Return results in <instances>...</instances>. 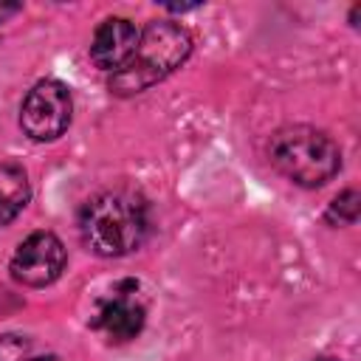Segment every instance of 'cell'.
Segmentation results:
<instances>
[{
  "label": "cell",
  "mask_w": 361,
  "mask_h": 361,
  "mask_svg": "<svg viewBox=\"0 0 361 361\" xmlns=\"http://www.w3.org/2000/svg\"><path fill=\"white\" fill-rule=\"evenodd\" d=\"M149 203L135 189L99 192L79 212L82 240L99 257H124L141 248L149 237Z\"/></svg>",
  "instance_id": "cell-1"
},
{
  "label": "cell",
  "mask_w": 361,
  "mask_h": 361,
  "mask_svg": "<svg viewBox=\"0 0 361 361\" xmlns=\"http://www.w3.org/2000/svg\"><path fill=\"white\" fill-rule=\"evenodd\" d=\"M65 245L51 231H34L11 257V276L28 288H45L65 271Z\"/></svg>",
  "instance_id": "cell-6"
},
{
  "label": "cell",
  "mask_w": 361,
  "mask_h": 361,
  "mask_svg": "<svg viewBox=\"0 0 361 361\" xmlns=\"http://www.w3.org/2000/svg\"><path fill=\"white\" fill-rule=\"evenodd\" d=\"M316 361H336V358H316Z\"/></svg>",
  "instance_id": "cell-12"
},
{
  "label": "cell",
  "mask_w": 361,
  "mask_h": 361,
  "mask_svg": "<svg viewBox=\"0 0 361 361\" xmlns=\"http://www.w3.org/2000/svg\"><path fill=\"white\" fill-rule=\"evenodd\" d=\"M28 361H59L56 355H42V358H28Z\"/></svg>",
  "instance_id": "cell-11"
},
{
  "label": "cell",
  "mask_w": 361,
  "mask_h": 361,
  "mask_svg": "<svg viewBox=\"0 0 361 361\" xmlns=\"http://www.w3.org/2000/svg\"><path fill=\"white\" fill-rule=\"evenodd\" d=\"M71 116V90L56 79H42L28 90L20 107V127L34 141H54L68 130Z\"/></svg>",
  "instance_id": "cell-4"
},
{
  "label": "cell",
  "mask_w": 361,
  "mask_h": 361,
  "mask_svg": "<svg viewBox=\"0 0 361 361\" xmlns=\"http://www.w3.org/2000/svg\"><path fill=\"white\" fill-rule=\"evenodd\" d=\"M271 164L299 186H322L341 169L338 144L316 127H285L271 138Z\"/></svg>",
  "instance_id": "cell-3"
},
{
  "label": "cell",
  "mask_w": 361,
  "mask_h": 361,
  "mask_svg": "<svg viewBox=\"0 0 361 361\" xmlns=\"http://www.w3.org/2000/svg\"><path fill=\"white\" fill-rule=\"evenodd\" d=\"M144 319H147V307L138 296V282L121 279L107 296L96 302L90 324L118 344V341L135 338L144 327Z\"/></svg>",
  "instance_id": "cell-5"
},
{
  "label": "cell",
  "mask_w": 361,
  "mask_h": 361,
  "mask_svg": "<svg viewBox=\"0 0 361 361\" xmlns=\"http://www.w3.org/2000/svg\"><path fill=\"white\" fill-rule=\"evenodd\" d=\"M138 39H141V31L135 28V23L124 17H110L96 28L90 39V59L96 68L116 73L133 59Z\"/></svg>",
  "instance_id": "cell-7"
},
{
  "label": "cell",
  "mask_w": 361,
  "mask_h": 361,
  "mask_svg": "<svg viewBox=\"0 0 361 361\" xmlns=\"http://www.w3.org/2000/svg\"><path fill=\"white\" fill-rule=\"evenodd\" d=\"M192 51V37L183 25L178 23H149L141 31L138 48L133 54V59L113 73L110 87L121 96L127 93H141L144 87L155 85L158 79H164L166 73H172Z\"/></svg>",
  "instance_id": "cell-2"
},
{
  "label": "cell",
  "mask_w": 361,
  "mask_h": 361,
  "mask_svg": "<svg viewBox=\"0 0 361 361\" xmlns=\"http://www.w3.org/2000/svg\"><path fill=\"white\" fill-rule=\"evenodd\" d=\"M28 353H31V341L25 336L17 333L0 336V361H28Z\"/></svg>",
  "instance_id": "cell-10"
},
{
  "label": "cell",
  "mask_w": 361,
  "mask_h": 361,
  "mask_svg": "<svg viewBox=\"0 0 361 361\" xmlns=\"http://www.w3.org/2000/svg\"><path fill=\"white\" fill-rule=\"evenodd\" d=\"M358 212H361V197H358L355 189H347V192H341V195L330 203L327 220H330L333 226H350V223L358 220Z\"/></svg>",
  "instance_id": "cell-9"
},
{
  "label": "cell",
  "mask_w": 361,
  "mask_h": 361,
  "mask_svg": "<svg viewBox=\"0 0 361 361\" xmlns=\"http://www.w3.org/2000/svg\"><path fill=\"white\" fill-rule=\"evenodd\" d=\"M31 200L28 175L20 164H0V226H8Z\"/></svg>",
  "instance_id": "cell-8"
}]
</instances>
